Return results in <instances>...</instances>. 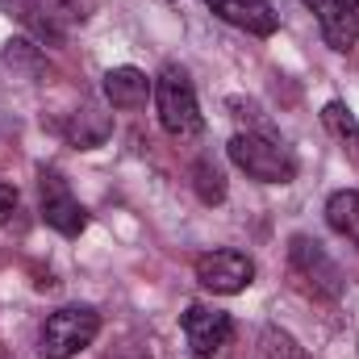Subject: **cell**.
I'll use <instances>...</instances> for the list:
<instances>
[{
	"label": "cell",
	"mask_w": 359,
	"mask_h": 359,
	"mask_svg": "<svg viewBox=\"0 0 359 359\" xmlns=\"http://www.w3.org/2000/svg\"><path fill=\"white\" fill-rule=\"evenodd\" d=\"M288 284L301 297L318 301V305H334L343 297V271H339V264L322 251V243H313L305 234H297L288 243Z\"/></svg>",
	"instance_id": "cell-1"
},
{
	"label": "cell",
	"mask_w": 359,
	"mask_h": 359,
	"mask_svg": "<svg viewBox=\"0 0 359 359\" xmlns=\"http://www.w3.org/2000/svg\"><path fill=\"white\" fill-rule=\"evenodd\" d=\"M322 126H326L339 142L355 147V117H351V109H347L343 100H330V104L322 109Z\"/></svg>",
	"instance_id": "cell-17"
},
{
	"label": "cell",
	"mask_w": 359,
	"mask_h": 359,
	"mask_svg": "<svg viewBox=\"0 0 359 359\" xmlns=\"http://www.w3.org/2000/svg\"><path fill=\"white\" fill-rule=\"evenodd\" d=\"M4 63H8V67H17V72H21V76H29V80H42V76L50 72L46 55H42L29 38H8V42H4Z\"/></svg>",
	"instance_id": "cell-13"
},
{
	"label": "cell",
	"mask_w": 359,
	"mask_h": 359,
	"mask_svg": "<svg viewBox=\"0 0 359 359\" xmlns=\"http://www.w3.org/2000/svg\"><path fill=\"white\" fill-rule=\"evenodd\" d=\"M196 280H201V288H209V292H217V297H234V292L251 288V280H255V259L243 255V251H230V247L205 251V255L196 259Z\"/></svg>",
	"instance_id": "cell-5"
},
{
	"label": "cell",
	"mask_w": 359,
	"mask_h": 359,
	"mask_svg": "<svg viewBox=\"0 0 359 359\" xmlns=\"http://www.w3.org/2000/svg\"><path fill=\"white\" fill-rule=\"evenodd\" d=\"M63 134L80 147V151H92L109 138V117L96 109V104H84V113H72V126H63Z\"/></svg>",
	"instance_id": "cell-12"
},
{
	"label": "cell",
	"mask_w": 359,
	"mask_h": 359,
	"mask_svg": "<svg viewBox=\"0 0 359 359\" xmlns=\"http://www.w3.org/2000/svg\"><path fill=\"white\" fill-rule=\"evenodd\" d=\"M226 25H234V29H247V34H255V38H271L276 34V25H280V17H276V8H271L268 0H205Z\"/></svg>",
	"instance_id": "cell-9"
},
{
	"label": "cell",
	"mask_w": 359,
	"mask_h": 359,
	"mask_svg": "<svg viewBox=\"0 0 359 359\" xmlns=\"http://www.w3.org/2000/svg\"><path fill=\"white\" fill-rule=\"evenodd\" d=\"M192 188H196V196H201L205 205H222V201H226V176H222V168L209 163V159H196V163H192Z\"/></svg>",
	"instance_id": "cell-14"
},
{
	"label": "cell",
	"mask_w": 359,
	"mask_h": 359,
	"mask_svg": "<svg viewBox=\"0 0 359 359\" xmlns=\"http://www.w3.org/2000/svg\"><path fill=\"white\" fill-rule=\"evenodd\" d=\"M343 4H347V8H351V13L359 17V0H343Z\"/></svg>",
	"instance_id": "cell-19"
},
{
	"label": "cell",
	"mask_w": 359,
	"mask_h": 359,
	"mask_svg": "<svg viewBox=\"0 0 359 359\" xmlns=\"http://www.w3.org/2000/svg\"><path fill=\"white\" fill-rule=\"evenodd\" d=\"M309 4V13L318 17V25H322V38H326V46L330 50H339V55H351L355 50V38H359V17L343 4V0H305Z\"/></svg>",
	"instance_id": "cell-8"
},
{
	"label": "cell",
	"mask_w": 359,
	"mask_h": 359,
	"mask_svg": "<svg viewBox=\"0 0 359 359\" xmlns=\"http://www.w3.org/2000/svg\"><path fill=\"white\" fill-rule=\"evenodd\" d=\"M155 109H159V126H163L172 138H180V142L201 138L205 117H201L192 80H188L180 67H163V76L155 80Z\"/></svg>",
	"instance_id": "cell-2"
},
{
	"label": "cell",
	"mask_w": 359,
	"mask_h": 359,
	"mask_svg": "<svg viewBox=\"0 0 359 359\" xmlns=\"http://www.w3.org/2000/svg\"><path fill=\"white\" fill-rule=\"evenodd\" d=\"M13 8H17V17H21V21H25L42 42H59V38H63V29L55 25V17H50L42 4H34V0H17Z\"/></svg>",
	"instance_id": "cell-16"
},
{
	"label": "cell",
	"mask_w": 359,
	"mask_h": 359,
	"mask_svg": "<svg viewBox=\"0 0 359 359\" xmlns=\"http://www.w3.org/2000/svg\"><path fill=\"white\" fill-rule=\"evenodd\" d=\"M38 188H42V222H46L50 230H59L63 238H80L84 226H88V213H84V205L72 196L67 180L59 176L55 168H46L42 180H38Z\"/></svg>",
	"instance_id": "cell-6"
},
{
	"label": "cell",
	"mask_w": 359,
	"mask_h": 359,
	"mask_svg": "<svg viewBox=\"0 0 359 359\" xmlns=\"http://www.w3.org/2000/svg\"><path fill=\"white\" fill-rule=\"evenodd\" d=\"M100 334V313L88 305H63L55 309L42 330H38V347L46 359H72L84 347H92V339Z\"/></svg>",
	"instance_id": "cell-3"
},
{
	"label": "cell",
	"mask_w": 359,
	"mask_h": 359,
	"mask_svg": "<svg viewBox=\"0 0 359 359\" xmlns=\"http://www.w3.org/2000/svg\"><path fill=\"white\" fill-rule=\"evenodd\" d=\"M326 222L334 234H343L351 247L359 251V192L355 188H343L326 201Z\"/></svg>",
	"instance_id": "cell-11"
},
{
	"label": "cell",
	"mask_w": 359,
	"mask_h": 359,
	"mask_svg": "<svg viewBox=\"0 0 359 359\" xmlns=\"http://www.w3.org/2000/svg\"><path fill=\"white\" fill-rule=\"evenodd\" d=\"M13 209H17V188L0 180V226H4L8 217H13Z\"/></svg>",
	"instance_id": "cell-18"
},
{
	"label": "cell",
	"mask_w": 359,
	"mask_h": 359,
	"mask_svg": "<svg viewBox=\"0 0 359 359\" xmlns=\"http://www.w3.org/2000/svg\"><path fill=\"white\" fill-rule=\"evenodd\" d=\"M259 351H264V359H309V351H305L288 330H280V326H264Z\"/></svg>",
	"instance_id": "cell-15"
},
{
	"label": "cell",
	"mask_w": 359,
	"mask_h": 359,
	"mask_svg": "<svg viewBox=\"0 0 359 359\" xmlns=\"http://www.w3.org/2000/svg\"><path fill=\"white\" fill-rule=\"evenodd\" d=\"M180 326H184V334H188V347H192L201 359L217 355V351L230 343V334H234L230 313L209 309V305H188L184 318H180Z\"/></svg>",
	"instance_id": "cell-7"
},
{
	"label": "cell",
	"mask_w": 359,
	"mask_h": 359,
	"mask_svg": "<svg viewBox=\"0 0 359 359\" xmlns=\"http://www.w3.org/2000/svg\"><path fill=\"white\" fill-rule=\"evenodd\" d=\"M226 151L238 172H247L259 184H292L297 180V159L288 155V147H280L268 134H234Z\"/></svg>",
	"instance_id": "cell-4"
},
{
	"label": "cell",
	"mask_w": 359,
	"mask_h": 359,
	"mask_svg": "<svg viewBox=\"0 0 359 359\" xmlns=\"http://www.w3.org/2000/svg\"><path fill=\"white\" fill-rule=\"evenodd\" d=\"M147 96H155V84L147 80V72H138V67H113V72H104V100L113 109L134 113V109L147 104Z\"/></svg>",
	"instance_id": "cell-10"
}]
</instances>
